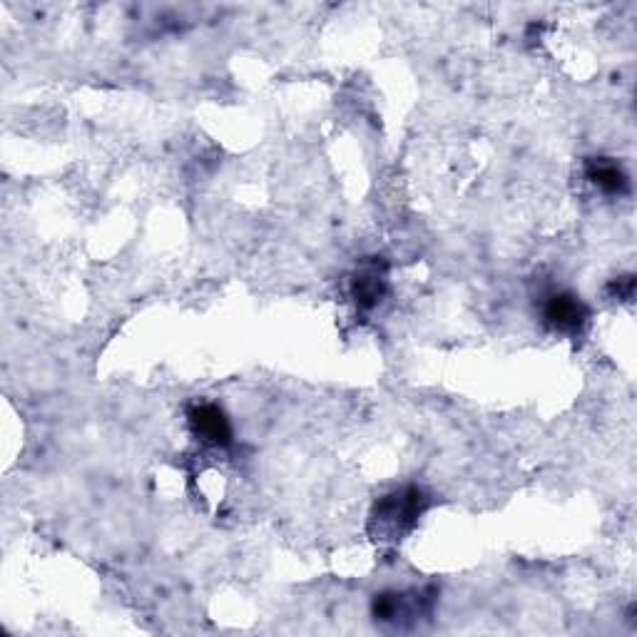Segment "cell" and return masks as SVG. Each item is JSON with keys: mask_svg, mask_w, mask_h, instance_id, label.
Instances as JSON below:
<instances>
[{"mask_svg": "<svg viewBox=\"0 0 637 637\" xmlns=\"http://www.w3.org/2000/svg\"><path fill=\"white\" fill-rule=\"evenodd\" d=\"M428 508V496L421 488L406 486L381 498L371 513V533L376 540H401L419 523Z\"/></svg>", "mask_w": 637, "mask_h": 637, "instance_id": "obj_1", "label": "cell"}, {"mask_svg": "<svg viewBox=\"0 0 637 637\" xmlns=\"http://www.w3.org/2000/svg\"><path fill=\"white\" fill-rule=\"evenodd\" d=\"M190 426L200 441L227 448L232 443V424L217 404H197L190 409Z\"/></svg>", "mask_w": 637, "mask_h": 637, "instance_id": "obj_2", "label": "cell"}, {"mask_svg": "<svg viewBox=\"0 0 637 637\" xmlns=\"http://www.w3.org/2000/svg\"><path fill=\"white\" fill-rule=\"evenodd\" d=\"M545 321L558 331H580V326L588 321V307L580 302V297L568 292L553 294L545 304Z\"/></svg>", "mask_w": 637, "mask_h": 637, "instance_id": "obj_3", "label": "cell"}, {"mask_svg": "<svg viewBox=\"0 0 637 637\" xmlns=\"http://www.w3.org/2000/svg\"><path fill=\"white\" fill-rule=\"evenodd\" d=\"M585 175L593 182L598 190L608 192V195H623L628 192V175L618 162L608 160V157H593L585 167Z\"/></svg>", "mask_w": 637, "mask_h": 637, "instance_id": "obj_4", "label": "cell"}, {"mask_svg": "<svg viewBox=\"0 0 637 637\" xmlns=\"http://www.w3.org/2000/svg\"><path fill=\"white\" fill-rule=\"evenodd\" d=\"M351 292H354V299L356 304H359V309H374L386 294L384 272H379V267H369L364 269V272H359L354 277V287H351Z\"/></svg>", "mask_w": 637, "mask_h": 637, "instance_id": "obj_5", "label": "cell"}, {"mask_svg": "<svg viewBox=\"0 0 637 637\" xmlns=\"http://www.w3.org/2000/svg\"><path fill=\"white\" fill-rule=\"evenodd\" d=\"M613 289L618 292L620 299H630L633 297V289H635V279L633 277H625V279H618V282L613 284Z\"/></svg>", "mask_w": 637, "mask_h": 637, "instance_id": "obj_6", "label": "cell"}]
</instances>
